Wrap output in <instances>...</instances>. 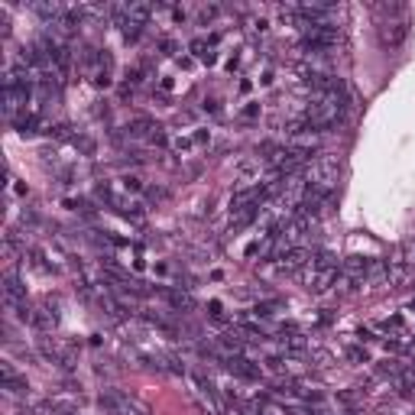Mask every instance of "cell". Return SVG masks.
<instances>
[{"mask_svg": "<svg viewBox=\"0 0 415 415\" xmlns=\"http://www.w3.org/2000/svg\"><path fill=\"white\" fill-rule=\"evenodd\" d=\"M412 309H415V302H412Z\"/></svg>", "mask_w": 415, "mask_h": 415, "instance_id": "10", "label": "cell"}, {"mask_svg": "<svg viewBox=\"0 0 415 415\" xmlns=\"http://www.w3.org/2000/svg\"><path fill=\"white\" fill-rule=\"evenodd\" d=\"M396 256H399L405 266H412V269H415V237H409V240L399 243V254H396Z\"/></svg>", "mask_w": 415, "mask_h": 415, "instance_id": "8", "label": "cell"}, {"mask_svg": "<svg viewBox=\"0 0 415 415\" xmlns=\"http://www.w3.org/2000/svg\"><path fill=\"white\" fill-rule=\"evenodd\" d=\"M337 172H341V166H337L335 156H318L309 166V188L318 195H328L337 182Z\"/></svg>", "mask_w": 415, "mask_h": 415, "instance_id": "1", "label": "cell"}, {"mask_svg": "<svg viewBox=\"0 0 415 415\" xmlns=\"http://www.w3.org/2000/svg\"><path fill=\"white\" fill-rule=\"evenodd\" d=\"M162 295H166V302H169L172 309H192V305H195L192 295H185V292H179V289H166Z\"/></svg>", "mask_w": 415, "mask_h": 415, "instance_id": "7", "label": "cell"}, {"mask_svg": "<svg viewBox=\"0 0 415 415\" xmlns=\"http://www.w3.org/2000/svg\"><path fill=\"white\" fill-rule=\"evenodd\" d=\"M279 260H282V269H305V266L311 263V254L305 247H292V250H286Z\"/></svg>", "mask_w": 415, "mask_h": 415, "instance_id": "3", "label": "cell"}, {"mask_svg": "<svg viewBox=\"0 0 415 415\" xmlns=\"http://www.w3.org/2000/svg\"><path fill=\"white\" fill-rule=\"evenodd\" d=\"M380 39L386 43V46H399V43L405 39V26L403 23H386L380 30Z\"/></svg>", "mask_w": 415, "mask_h": 415, "instance_id": "6", "label": "cell"}, {"mask_svg": "<svg viewBox=\"0 0 415 415\" xmlns=\"http://www.w3.org/2000/svg\"><path fill=\"white\" fill-rule=\"evenodd\" d=\"M344 273L350 276V282H360L363 276H370V260H363V256H350L344 263Z\"/></svg>", "mask_w": 415, "mask_h": 415, "instance_id": "5", "label": "cell"}, {"mask_svg": "<svg viewBox=\"0 0 415 415\" xmlns=\"http://www.w3.org/2000/svg\"><path fill=\"white\" fill-rule=\"evenodd\" d=\"M227 370L237 373V377H247V380H256V377H260V370L250 367V360L237 357V354H227Z\"/></svg>", "mask_w": 415, "mask_h": 415, "instance_id": "4", "label": "cell"}, {"mask_svg": "<svg viewBox=\"0 0 415 415\" xmlns=\"http://www.w3.org/2000/svg\"><path fill=\"white\" fill-rule=\"evenodd\" d=\"M3 299H7L10 309H23L26 305V289L13 273H7V279H3Z\"/></svg>", "mask_w": 415, "mask_h": 415, "instance_id": "2", "label": "cell"}, {"mask_svg": "<svg viewBox=\"0 0 415 415\" xmlns=\"http://www.w3.org/2000/svg\"><path fill=\"white\" fill-rule=\"evenodd\" d=\"M227 415H263V409H260V405H254V403H243V405H234Z\"/></svg>", "mask_w": 415, "mask_h": 415, "instance_id": "9", "label": "cell"}]
</instances>
